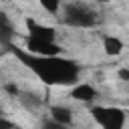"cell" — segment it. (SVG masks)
<instances>
[{
  "label": "cell",
  "mask_w": 129,
  "mask_h": 129,
  "mask_svg": "<svg viewBox=\"0 0 129 129\" xmlns=\"http://www.w3.org/2000/svg\"><path fill=\"white\" fill-rule=\"evenodd\" d=\"M97 2H109V0H97Z\"/></svg>",
  "instance_id": "cell-16"
},
{
  "label": "cell",
  "mask_w": 129,
  "mask_h": 129,
  "mask_svg": "<svg viewBox=\"0 0 129 129\" xmlns=\"http://www.w3.org/2000/svg\"><path fill=\"white\" fill-rule=\"evenodd\" d=\"M38 2H40V6H42L46 12H50V14H58L60 8H62V0H38Z\"/></svg>",
  "instance_id": "cell-10"
},
{
  "label": "cell",
  "mask_w": 129,
  "mask_h": 129,
  "mask_svg": "<svg viewBox=\"0 0 129 129\" xmlns=\"http://www.w3.org/2000/svg\"><path fill=\"white\" fill-rule=\"evenodd\" d=\"M6 91H8V93H12V95H18V89H16L14 85H6Z\"/></svg>",
  "instance_id": "cell-15"
},
{
  "label": "cell",
  "mask_w": 129,
  "mask_h": 129,
  "mask_svg": "<svg viewBox=\"0 0 129 129\" xmlns=\"http://www.w3.org/2000/svg\"><path fill=\"white\" fill-rule=\"evenodd\" d=\"M91 115L97 121V125H101L103 129H123V125H125V113L119 107L97 105V107H93Z\"/></svg>",
  "instance_id": "cell-3"
},
{
  "label": "cell",
  "mask_w": 129,
  "mask_h": 129,
  "mask_svg": "<svg viewBox=\"0 0 129 129\" xmlns=\"http://www.w3.org/2000/svg\"><path fill=\"white\" fill-rule=\"evenodd\" d=\"M50 119L67 127V125H71V121H73V113H71V109H69V107L54 105V107H50Z\"/></svg>",
  "instance_id": "cell-8"
},
{
  "label": "cell",
  "mask_w": 129,
  "mask_h": 129,
  "mask_svg": "<svg viewBox=\"0 0 129 129\" xmlns=\"http://www.w3.org/2000/svg\"><path fill=\"white\" fill-rule=\"evenodd\" d=\"M42 129H64V125H60V123H56V121H46L44 125H42Z\"/></svg>",
  "instance_id": "cell-12"
},
{
  "label": "cell",
  "mask_w": 129,
  "mask_h": 129,
  "mask_svg": "<svg viewBox=\"0 0 129 129\" xmlns=\"http://www.w3.org/2000/svg\"><path fill=\"white\" fill-rule=\"evenodd\" d=\"M0 129H16V127H14L12 121H8V119L2 117V119H0Z\"/></svg>",
  "instance_id": "cell-13"
},
{
  "label": "cell",
  "mask_w": 129,
  "mask_h": 129,
  "mask_svg": "<svg viewBox=\"0 0 129 129\" xmlns=\"http://www.w3.org/2000/svg\"><path fill=\"white\" fill-rule=\"evenodd\" d=\"M26 30H28V38H40V40H54L56 38V30L44 24H38L32 18H26Z\"/></svg>",
  "instance_id": "cell-5"
},
{
  "label": "cell",
  "mask_w": 129,
  "mask_h": 129,
  "mask_svg": "<svg viewBox=\"0 0 129 129\" xmlns=\"http://www.w3.org/2000/svg\"><path fill=\"white\" fill-rule=\"evenodd\" d=\"M8 50L26 67L30 69L44 85H62V87H75L79 83V75H81V64L73 58H64V56H36L32 52H28L26 48H18L14 44L8 46Z\"/></svg>",
  "instance_id": "cell-1"
},
{
  "label": "cell",
  "mask_w": 129,
  "mask_h": 129,
  "mask_svg": "<svg viewBox=\"0 0 129 129\" xmlns=\"http://www.w3.org/2000/svg\"><path fill=\"white\" fill-rule=\"evenodd\" d=\"M26 50L36 54V56H58L60 46L54 40H40V38H28L26 40Z\"/></svg>",
  "instance_id": "cell-4"
},
{
  "label": "cell",
  "mask_w": 129,
  "mask_h": 129,
  "mask_svg": "<svg viewBox=\"0 0 129 129\" xmlns=\"http://www.w3.org/2000/svg\"><path fill=\"white\" fill-rule=\"evenodd\" d=\"M12 38H14V26L10 22V18L0 12V46H10L12 44Z\"/></svg>",
  "instance_id": "cell-7"
},
{
  "label": "cell",
  "mask_w": 129,
  "mask_h": 129,
  "mask_svg": "<svg viewBox=\"0 0 129 129\" xmlns=\"http://www.w3.org/2000/svg\"><path fill=\"white\" fill-rule=\"evenodd\" d=\"M117 75H119V79H121V81H127V83H129V69H119V71H117Z\"/></svg>",
  "instance_id": "cell-14"
},
{
  "label": "cell",
  "mask_w": 129,
  "mask_h": 129,
  "mask_svg": "<svg viewBox=\"0 0 129 129\" xmlns=\"http://www.w3.org/2000/svg\"><path fill=\"white\" fill-rule=\"evenodd\" d=\"M71 97L77 99V101H83V103H91V101L97 97V91H95V87L89 85V83H77V85L73 87V91H71Z\"/></svg>",
  "instance_id": "cell-6"
},
{
  "label": "cell",
  "mask_w": 129,
  "mask_h": 129,
  "mask_svg": "<svg viewBox=\"0 0 129 129\" xmlns=\"http://www.w3.org/2000/svg\"><path fill=\"white\" fill-rule=\"evenodd\" d=\"M103 50L109 54V56H117L123 52V42L117 38V36H105L103 38Z\"/></svg>",
  "instance_id": "cell-9"
},
{
  "label": "cell",
  "mask_w": 129,
  "mask_h": 129,
  "mask_svg": "<svg viewBox=\"0 0 129 129\" xmlns=\"http://www.w3.org/2000/svg\"><path fill=\"white\" fill-rule=\"evenodd\" d=\"M60 20L75 28H91L97 24V14L81 2H67L60 8Z\"/></svg>",
  "instance_id": "cell-2"
},
{
  "label": "cell",
  "mask_w": 129,
  "mask_h": 129,
  "mask_svg": "<svg viewBox=\"0 0 129 129\" xmlns=\"http://www.w3.org/2000/svg\"><path fill=\"white\" fill-rule=\"evenodd\" d=\"M0 119H2V109H0Z\"/></svg>",
  "instance_id": "cell-17"
},
{
  "label": "cell",
  "mask_w": 129,
  "mask_h": 129,
  "mask_svg": "<svg viewBox=\"0 0 129 129\" xmlns=\"http://www.w3.org/2000/svg\"><path fill=\"white\" fill-rule=\"evenodd\" d=\"M20 103L30 109V107H38V105H40V99H38L36 95H28V93H26V95L20 97Z\"/></svg>",
  "instance_id": "cell-11"
}]
</instances>
